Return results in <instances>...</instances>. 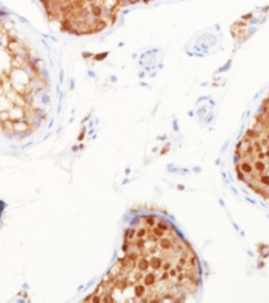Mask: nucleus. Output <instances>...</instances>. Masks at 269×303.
I'll return each instance as SVG.
<instances>
[{"instance_id": "nucleus-1", "label": "nucleus", "mask_w": 269, "mask_h": 303, "mask_svg": "<svg viewBox=\"0 0 269 303\" xmlns=\"http://www.w3.org/2000/svg\"><path fill=\"white\" fill-rule=\"evenodd\" d=\"M198 262L169 222L143 216L133 224L124 257L94 293L97 302H176L197 291Z\"/></svg>"}, {"instance_id": "nucleus-2", "label": "nucleus", "mask_w": 269, "mask_h": 303, "mask_svg": "<svg viewBox=\"0 0 269 303\" xmlns=\"http://www.w3.org/2000/svg\"><path fill=\"white\" fill-rule=\"evenodd\" d=\"M237 171L245 184L269 200V96L238 146Z\"/></svg>"}]
</instances>
